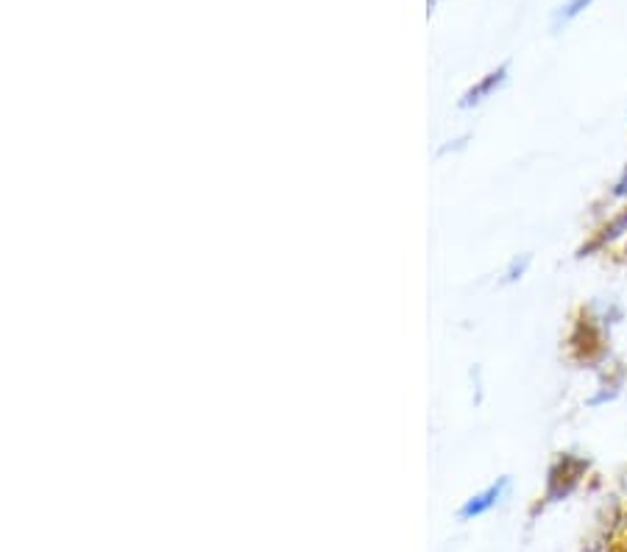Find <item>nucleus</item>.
<instances>
[{"mask_svg":"<svg viewBox=\"0 0 627 552\" xmlns=\"http://www.w3.org/2000/svg\"><path fill=\"white\" fill-rule=\"evenodd\" d=\"M502 79H505V70H499V73H491L488 79H485L483 84L477 86V90L468 92L466 101H463V106H472V104H477V101H483V95H488V92L494 90V86H499Z\"/></svg>","mask_w":627,"mask_h":552,"instance_id":"5","label":"nucleus"},{"mask_svg":"<svg viewBox=\"0 0 627 552\" xmlns=\"http://www.w3.org/2000/svg\"><path fill=\"white\" fill-rule=\"evenodd\" d=\"M621 232H627V209L621 215H616L614 221H610L608 226H603V232H599L597 237H594L588 246H583L580 248V257H586V254H591L594 248H603L605 243H610V241H616V237L621 235Z\"/></svg>","mask_w":627,"mask_h":552,"instance_id":"3","label":"nucleus"},{"mask_svg":"<svg viewBox=\"0 0 627 552\" xmlns=\"http://www.w3.org/2000/svg\"><path fill=\"white\" fill-rule=\"evenodd\" d=\"M572 344H575L577 351H586V357H594L603 351V346H599V335L591 324H580V327H577V335L572 338Z\"/></svg>","mask_w":627,"mask_h":552,"instance_id":"4","label":"nucleus"},{"mask_svg":"<svg viewBox=\"0 0 627 552\" xmlns=\"http://www.w3.org/2000/svg\"><path fill=\"white\" fill-rule=\"evenodd\" d=\"M508 491V478H502L499 483L496 485H491L488 491H483V494H477V497H472V500L463 505V511H461V517L463 519H472V517H479V513H485L488 508H494L496 502H499V497Z\"/></svg>","mask_w":627,"mask_h":552,"instance_id":"2","label":"nucleus"},{"mask_svg":"<svg viewBox=\"0 0 627 552\" xmlns=\"http://www.w3.org/2000/svg\"><path fill=\"white\" fill-rule=\"evenodd\" d=\"M588 463L583 458H572V454H564V458L549 469V483H547V500H564V497L572 494L580 478L586 474Z\"/></svg>","mask_w":627,"mask_h":552,"instance_id":"1","label":"nucleus"},{"mask_svg":"<svg viewBox=\"0 0 627 552\" xmlns=\"http://www.w3.org/2000/svg\"><path fill=\"white\" fill-rule=\"evenodd\" d=\"M610 552H627V539L616 541V544H614V550H610Z\"/></svg>","mask_w":627,"mask_h":552,"instance_id":"7","label":"nucleus"},{"mask_svg":"<svg viewBox=\"0 0 627 552\" xmlns=\"http://www.w3.org/2000/svg\"><path fill=\"white\" fill-rule=\"evenodd\" d=\"M625 193H627V171H625V176L619 178V184H616L614 196H625Z\"/></svg>","mask_w":627,"mask_h":552,"instance_id":"6","label":"nucleus"}]
</instances>
